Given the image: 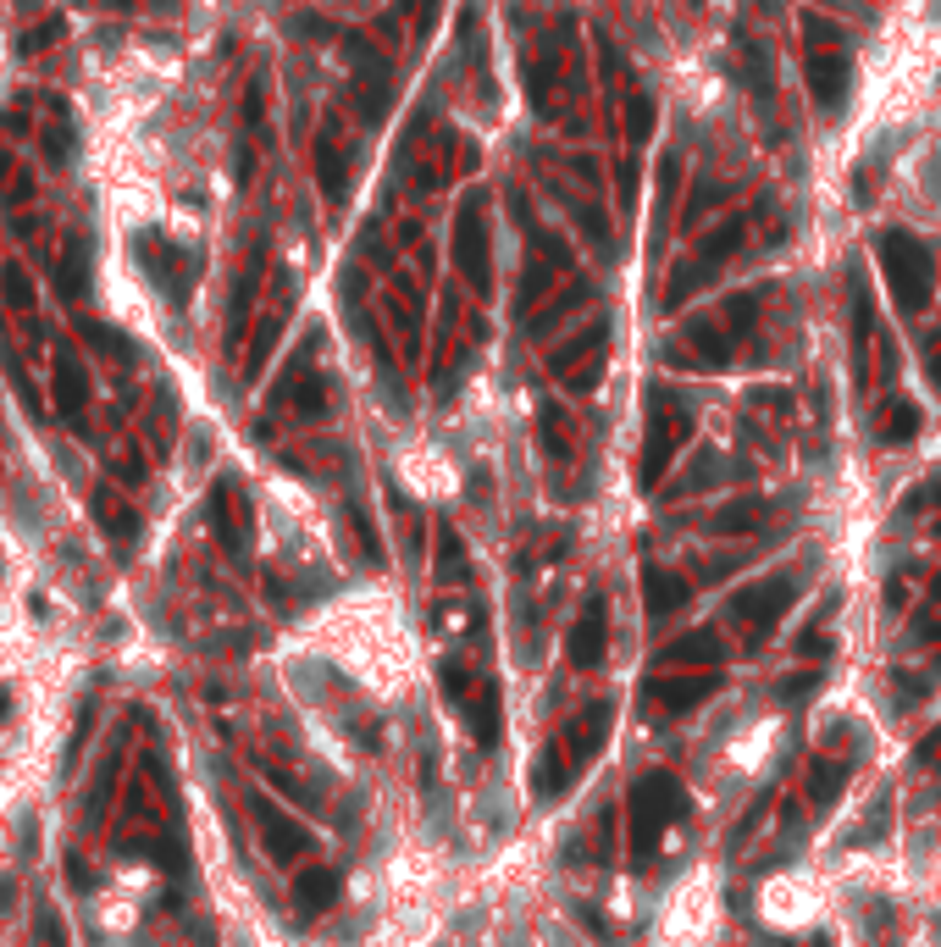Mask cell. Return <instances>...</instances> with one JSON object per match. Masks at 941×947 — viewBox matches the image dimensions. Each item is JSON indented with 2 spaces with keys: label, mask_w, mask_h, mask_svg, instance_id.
I'll use <instances>...</instances> for the list:
<instances>
[{
  "label": "cell",
  "mask_w": 941,
  "mask_h": 947,
  "mask_svg": "<svg viewBox=\"0 0 941 947\" xmlns=\"http://www.w3.org/2000/svg\"><path fill=\"white\" fill-rule=\"evenodd\" d=\"M687 820V792H681L676 776H643L632 787V864L643 870L648 859L659 853V842L670 837V826Z\"/></svg>",
  "instance_id": "6da1fadb"
},
{
  "label": "cell",
  "mask_w": 941,
  "mask_h": 947,
  "mask_svg": "<svg viewBox=\"0 0 941 947\" xmlns=\"http://www.w3.org/2000/svg\"><path fill=\"white\" fill-rule=\"evenodd\" d=\"M875 255H881V272H886V288H892L897 311L919 316L930 305V288H936V255L903 228L881 233V239H875Z\"/></svg>",
  "instance_id": "7a4b0ae2"
},
{
  "label": "cell",
  "mask_w": 941,
  "mask_h": 947,
  "mask_svg": "<svg viewBox=\"0 0 941 947\" xmlns=\"http://www.w3.org/2000/svg\"><path fill=\"white\" fill-rule=\"evenodd\" d=\"M692 432V410L681 405L676 394L665 399V388H654L648 394V444H643V488H659V477H665V466L676 460V449L687 444Z\"/></svg>",
  "instance_id": "3957f363"
},
{
  "label": "cell",
  "mask_w": 941,
  "mask_h": 947,
  "mask_svg": "<svg viewBox=\"0 0 941 947\" xmlns=\"http://www.w3.org/2000/svg\"><path fill=\"white\" fill-rule=\"evenodd\" d=\"M798 604V576L792 571H775L764 576V582H753V588H742L737 599H731V615H737L742 626H748V637L759 643V637L775 632V621Z\"/></svg>",
  "instance_id": "277c9868"
},
{
  "label": "cell",
  "mask_w": 941,
  "mask_h": 947,
  "mask_svg": "<svg viewBox=\"0 0 941 947\" xmlns=\"http://www.w3.org/2000/svg\"><path fill=\"white\" fill-rule=\"evenodd\" d=\"M454 261H460V272L471 277L477 294H488V288H493V272H488V222H482V200H477V194L460 205V222H454Z\"/></svg>",
  "instance_id": "5b68a950"
},
{
  "label": "cell",
  "mask_w": 941,
  "mask_h": 947,
  "mask_svg": "<svg viewBox=\"0 0 941 947\" xmlns=\"http://www.w3.org/2000/svg\"><path fill=\"white\" fill-rule=\"evenodd\" d=\"M709 693H715V671H670V676L654 671V682H648V704L659 715H687Z\"/></svg>",
  "instance_id": "8992f818"
},
{
  "label": "cell",
  "mask_w": 941,
  "mask_h": 947,
  "mask_svg": "<svg viewBox=\"0 0 941 947\" xmlns=\"http://www.w3.org/2000/svg\"><path fill=\"white\" fill-rule=\"evenodd\" d=\"M139 261H144V272H150V283L155 288H167V300L172 305H183L189 300V255H178L167 239H155V233H144L139 239Z\"/></svg>",
  "instance_id": "52a82bcc"
},
{
  "label": "cell",
  "mask_w": 941,
  "mask_h": 947,
  "mask_svg": "<svg viewBox=\"0 0 941 947\" xmlns=\"http://www.w3.org/2000/svg\"><path fill=\"white\" fill-rule=\"evenodd\" d=\"M609 720H615V709H609L604 698H598V704H587L582 715H571V720H565L560 743H565V754H571V765H576V770H582L587 759H593L598 748H604V737H609Z\"/></svg>",
  "instance_id": "ba28073f"
},
{
  "label": "cell",
  "mask_w": 941,
  "mask_h": 947,
  "mask_svg": "<svg viewBox=\"0 0 941 947\" xmlns=\"http://www.w3.org/2000/svg\"><path fill=\"white\" fill-rule=\"evenodd\" d=\"M847 89H853V61L836 50H814L809 56V95L820 111H842Z\"/></svg>",
  "instance_id": "9c48e42d"
},
{
  "label": "cell",
  "mask_w": 941,
  "mask_h": 947,
  "mask_svg": "<svg viewBox=\"0 0 941 947\" xmlns=\"http://www.w3.org/2000/svg\"><path fill=\"white\" fill-rule=\"evenodd\" d=\"M604 643H609V604L593 593V599L582 604V615H576V626H571V665L593 671V665L604 660Z\"/></svg>",
  "instance_id": "30bf717a"
},
{
  "label": "cell",
  "mask_w": 941,
  "mask_h": 947,
  "mask_svg": "<svg viewBox=\"0 0 941 947\" xmlns=\"http://www.w3.org/2000/svg\"><path fill=\"white\" fill-rule=\"evenodd\" d=\"M250 809H255V820H261V837H266V853L272 859H299V853H310V831L305 826H294V820L283 815L277 804H266V798H250Z\"/></svg>",
  "instance_id": "8fae6325"
},
{
  "label": "cell",
  "mask_w": 941,
  "mask_h": 947,
  "mask_svg": "<svg viewBox=\"0 0 941 947\" xmlns=\"http://www.w3.org/2000/svg\"><path fill=\"white\" fill-rule=\"evenodd\" d=\"M720 660H726V643H720L715 632H687V637H676L670 648H659V671H720Z\"/></svg>",
  "instance_id": "7c38bea8"
},
{
  "label": "cell",
  "mask_w": 941,
  "mask_h": 947,
  "mask_svg": "<svg viewBox=\"0 0 941 947\" xmlns=\"http://www.w3.org/2000/svg\"><path fill=\"white\" fill-rule=\"evenodd\" d=\"M571 776H576V765H571V754H565V743L554 737V743H543V754L532 759V798L537 804L560 798V792L571 787Z\"/></svg>",
  "instance_id": "4fadbf2b"
},
{
  "label": "cell",
  "mask_w": 941,
  "mask_h": 947,
  "mask_svg": "<svg viewBox=\"0 0 941 947\" xmlns=\"http://www.w3.org/2000/svg\"><path fill=\"white\" fill-rule=\"evenodd\" d=\"M687 576L681 571H665V565H643V599H648V615L654 621H665V615H676L681 604H687Z\"/></svg>",
  "instance_id": "5bb4252c"
},
{
  "label": "cell",
  "mask_w": 941,
  "mask_h": 947,
  "mask_svg": "<svg viewBox=\"0 0 941 947\" xmlns=\"http://www.w3.org/2000/svg\"><path fill=\"white\" fill-rule=\"evenodd\" d=\"M211 527H216V538L227 543V554H244V549H250V538H244L239 488H233V482H216V488H211Z\"/></svg>",
  "instance_id": "9a60e30c"
},
{
  "label": "cell",
  "mask_w": 941,
  "mask_h": 947,
  "mask_svg": "<svg viewBox=\"0 0 941 947\" xmlns=\"http://www.w3.org/2000/svg\"><path fill=\"white\" fill-rule=\"evenodd\" d=\"M460 715H465V726H471V737H477L482 748L499 743V726H504V715H499V682H488V676H482L477 693L465 698Z\"/></svg>",
  "instance_id": "2e32d148"
},
{
  "label": "cell",
  "mask_w": 941,
  "mask_h": 947,
  "mask_svg": "<svg viewBox=\"0 0 941 947\" xmlns=\"http://www.w3.org/2000/svg\"><path fill=\"white\" fill-rule=\"evenodd\" d=\"M338 870H327V864H310V870H299V881H294V903H299V914H322V909H333L338 903Z\"/></svg>",
  "instance_id": "e0dca14e"
},
{
  "label": "cell",
  "mask_w": 941,
  "mask_h": 947,
  "mask_svg": "<svg viewBox=\"0 0 941 947\" xmlns=\"http://www.w3.org/2000/svg\"><path fill=\"white\" fill-rule=\"evenodd\" d=\"M764 521H770V499H731L726 510L709 516V532H720V538H742V532H759Z\"/></svg>",
  "instance_id": "ac0fdd59"
},
{
  "label": "cell",
  "mask_w": 941,
  "mask_h": 947,
  "mask_svg": "<svg viewBox=\"0 0 941 947\" xmlns=\"http://www.w3.org/2000/svg\"><path fill=\"white\" fill-rule=\"evenodd\" d=\"M742 244H748V216H726V222H720V233H709V239H703V250H698V261L703 266H726L731 255L742 250Z\"/></svg>",
  "instance_id": "d6986e66"
},
{
  "label": "cell",
  "mask_w": 941,
  "mask_h": 947,
  "mask_svg": "<svg viewBox=\"0 0 941 947\" xmlns=\"http://www.w3.org/2000/svg\"><path fill=\"white\" fill-rule=\"evenodd\" d=\"M316 178H322V194H327L333 205L349 194V167H344V156H338V139H333V133H322V139H316Z\"/></svg>",
  "instance_id": "ffe728a7"
},
{
  "label": "cell",
  "mask_w": 941,
  "mask_h": 947,
  "mask_svg": "<svg viewBox=\"0 0 941 947\" xmlns=\"http://www.w3.org/2000/svg\"><path fill=\"white\" fill-rule=\"evenodd\" d=\"M537 444H543L548 460H571V427H565V410L554 399L537 405Z\"/></svg>",
  "instance_id": "44dd1931"
},
{
  "label": "cell",
  "mask_w": 941,
  "mask_h": 947,
  "mask_svg": "<svg viewBox=\"0 0 941 947\" xmlns=\"http://www.w3.org/2000/svg\"><path fill=\"white\" fill-rule=\"evenodd\" d=\"M842 787H847V765H836V759H814L809 776H803V792H809L814 809H831Z\"/></svg>",
  "instance_id": "7402d4cb"
},
{
  "label": "cell",
  "mask_w": 941,
  "mask_h": 947,
  "mask_svg": "<svg viewBox=\"0 0 941 947\" xmlns=\"http://www.w3.org/2000/svg\"><path fill=\"white\" fill-rule=\"evenodd\" d=\"M277 399H294L299 416H322V410H327V388H322V377H316V372L288 377V383L277 388Z\"/></svg>",
  "instance_id": "603a6c76"
},
{
  "label": "cell",
  "mask_w": 941,
  "mask_h": 947,
  "mask_svg": "<svg viewBox=\"0 0 941 947\" xmlns=\"http://www.w3.org/2000/svg\"><path fill=\"white\" fill-rule=\"evenodd\" d=\"M715 277V266H703V261H687V266H676V277L665 283V311H681V305L698 294L703 283Z\"/></svg>",
  "instance_id": "cb8c5ba5"
},
{
  "label": "cell",
  "mask_w": 941,
  "mask_h": 947,
  "mask_svg": "<svg viewBox=\"0 0 941 947\" xmlns=\"http://www.w3.org/2000/svg\"><path fill=\"white\" fill-rule=\"evenodd\" d=\"M759 288H748V294H731L726 305H720V327H726L731 338H742V333H753V322H759Z\"/></svg>",
  "instance_id": "d4e9b609"
},
{
  "label": "cell",
  "mask_w": 941,
  "mask_h": 947,
  "mask_svg": "<svg viewBox=\"0 0 941 947\" xmlns=\"http://www.w3.org/2000/svg\"><path fill=\"white\" fill-rule=\"evenodd\" d=\"M95 516H100V527H106L111 538H122V543L139 538V516H133L122 499H111V493H100V499H95Z\"/></svg>",
  "instance_id": "484cf974"
},
{
  "label": "cell",
  "mask_w": 941,
  "mask_h": 947,
  "mask_svg": "<svg viewBox=\"0 0 941 947\" xmlns=\"http://www.w3.org/2000/svg\"><path fill=\"white\" fill-rule=\"evenodd\" d=\"M604 338H609V322H593V327H587V338H571V344H565L560 355L548 360V366H554L560 377H571V372H576V360H582V355H598V349H604Z\"/></svg>",
  "instance_id": "4316f807"
},
{
  "label": "cell",
  "mask_w": 941,
  "mask_h": 947,
  "mask_svg": "<svg viewBox=\"0 0 941 947\" xmlns=\"http://www.w3.org/2000/svg\"><path fill=\"white\" fill-rule=\"evenodd\" d=\"M919 432V410L908 405V399H892V405L881 410V444H908Z\"/></svg>",
  "instance_id": "83f0119b"
},
{
  "label": "cell",
  "mask_w": 941,
  "mask_h": 947,
  "mask_svg": "<svg viewBox=\"0 0 941 947\" xmlns=\"http://www.w3.org/2000/svg\"><path fill=\"white\" fill-rule=\"evenodd\" d=\"M438 576L443 582H465L471 576V565H465V543L454 527H438Z\"/></svg>",
  "instance_id": "f1b7e54d"
},
{
  "label": "cell",
  "mask_w": 941,
  "mask_h": 947,
  "mask_svg": "<svg viewBox=\"0 0 941 947\" xmlns=\"http://www.w3.org/2000/svg\"><path fill=\"white\" fill-rule=\"evenodd\" d=\"M715 477H720V455H698V460H692V466L681 471L676 482H670V493H676V499H687V493H703Z\"/></svg>",
  "instance_id": "f546056e"
},
{
  "label": "cell",
  "mask_w": 941,
  "mask_h": 947,
  "mask_svg": "<svg viewBox=\"0 0 941 947\" xmlns=\"http://www.w3.org/2000/svg\"><path fill=\"white\" fill-rule=\"evenodd\" d=\"M438 682H443V698H449L454 709H465V698L477 693V682H471V671H465L460 660H449V665H443V671H438Z\"/></svg>",
  "instance_id": "4dcf8cb0"
},
{
  "label": "cell",
  "mask_w": 941,
  "mask_h": 947,
  "mask_svg": "<svg viewBox=\"0 0 941 947\" xmlns=\"http://www.w3.org/2000/svg\"><path fill=\"white\" fill-rule=\"evenodd\" d=\"M648 133H654V100H648V95H632V106H626V139H632V144H648Z\"/></svg>",
  "instance_id": "1f68e13d"
},
{
  "label": "cell",
  "mask_w": 941,
  "mask_h": 947,
  "mask_svg": "<svg viewBox=\"0 0 941 947\" xmlns=\"http://www.w3.org/2000/svg\"><path fill=\"white\" fill-rule=\"evenodd\" d=\"M84 338H89V344H100L106 355H117V360H128V355H133V344H128V338H122V333H111V327H100V322H84Z\"/></svg>",
  "instance_id": "d6a6232c"
},
{
  "label": "cell",
  "mask_w": 941,
  "mask_h": 947,
  "mask_svg": "<svg viewBox=\"0 0 941 947\" xmlns=\"http://www.w3.org/2000/svg\"><path fill=\"white\" fill-rule=\"evenodd\" d=\"M853 327H858V355L870 349V294H864V283L853 277Z\"/></svg>",
  "instance_id": "836d02e7"
},
{
  "label": "cell",
  "mask_w": 941,
  "mask_h": 947,
  "mask_svg": "<svg viewBox=\"0 0 941 947\" xmlns=\"http://www.w3.org/2000/svg\"><path fill=\"white\" fill-rule=\"evenodd\" d=\"M61 405H67L72 416H78V410H84V377L72 372L67 360H61Z\"/></svg>",
  "instance_id": "e575fe53"
},
{
  "label": "cell",
  "mask_w": 941,
  "mask_h": 947,
  "mask_svg": "<svg viewBox=\"0 0 941 947\" xmlns=\"http://www.w3.org/2000/svg\"><path fill=\"white\" fill-rule=\"evenodd\" d=\"M39 947H67V936H61V920H56V914H50V909H39Z\"/></svg>",
  "instance_id": "d590c367"
},
{
  "label": "cell",
  "mask_w": 941,
  "mask_h": 947,
  "mask_svg": "<svg viewBox=\"0 0 941 947\" xmlns=\"http://www.w3.org/2000/svg\"><path fill=\"white\" fill-rule=\"evenodd\" d=\"M803 34H809V39H825V45H842V28H836V23H825V17H803Z\"/></svg>",
  "instance_id": "8d00e7d4"
},
{
  "label": "cell",
  "mask_w": 941,
  "mask_h": 947,
  "mask_svg": "<svg viewBox=\"0 0 941 947\" xmlns=\"http://www.w3.org/2000/svg\"><path fill=\"white\" fill-rule=\"evenodd\" d=\"M814 682H820V676H814V671H803V676H787V682H781V698H787V704H798V698H809V693H814Z\"/></svg>",
  "instance_id": "74e56055"
},
{
  "label": "cell",
  "mask_w": 941,
  "mask_h": 947,
  "mask_svg": "<svg viewBox=\"0 0 941 947\" xmlns=\"http://www.w3.org/2000/svg\"><path fill=\"white\" fill-rule=\"evenodd\" d=\"M936 759H941V726H936V732H930L925 743L914 748V765H936Z\"/></svg>",
  "instance_id": "f35d334b"
},
{
  "label": "cell",
  "mask_w": 941,
  "mask_h": 947,
  "mask_svg": "<svg viewBox=\"0 0 941 947\" xmlns=\"http://www.w3.org/2000/svg\"><path fill=\"white\" fill-rule=\"evenodd\" d=\"M67 150H72V128H56L50 133V161H67Z\"/></svg>",
  "instance_id": "ab89813d"
},
{
  "label": "cell",
  "mask_w": 941,
  "mask_h": 947,
  "mask_svg": "<svg viewBox=\"0 0 941 947\" xmlns=\"http://www.w3.org/2000/svg\"><path fill=\"white\" fill-rule=\"evenodd\" d=\"M925 377H930V383L941 388V355H930V360H925Z\"/></svg>",
  "instance_id": "60d3db41"
},
{
  "label": "cell",
  "mask_w": 941,
  "mask_h": 947,
  "mask_svg": "<svg viewBox=\"0 0 941 947\" xmlns=\"http://www.w3.org/2000/svg\"><path fill=\"white\" fill-rule=\"evenodd\" d=\"M930 604H941V571H936V588H930Z\"/></svg>",
  "instance_id": "b9f144b4"
}]
</instances>
